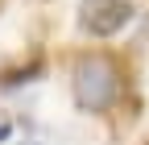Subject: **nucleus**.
Returning <instances> with one entry per match:
<instances>
[{
    "instance_id": "nucleus-2",
    "label": "nucleus",
    "mask_w": 149,
    "mask_h": 145,
    "mask_svg": "<svg viewBox=\"0 0 149 145\" xmlns=\"http://www.w3.org/2000/svg\"><path fill=\"white\" fill-rule=\"evenodd\" d=\"M133 21V0H83L79 4V29L91 38H112Z\"/></svg>"
},
{
    "instance_id": "nucleus-3",
    "label": "nucleus",
    "mask_w": 149,
    "mask_h": 145,
    "mask_svg": "<svg viewBox=\"0 0 149 145\" xmlns=\"http://www.w3.org/2000/svg\"><path fill=\"white\" fill-rule=\"evenodd\" d=\"M46 70V62H42V54H33L29 62H17V66H4L0 70V91L4 87H21V83H33L37 75Z\"/></svg>"
},
{
    "instance_id": "nucleus-1",
    "label": "nucleus",
    "mask_w": 149,
    "mask_h": 145,
    "mask_svg": "<svg viewBox=\"0 0 149 145\" xmlns=\"http://www.w3.org/2000/svg\"><path fill=\"white\" fill-rule=\"evenodd\" d=\"M116 91H120L116 66L104 54H87V58L74 62V104L83 112H104V108H112Z\"/></svg>"
},
{
    "instance_id": "nucleus-4",
    "label": "nucleus",
    "mask_w": 149,
    "mask_h": 145,
    "mask_svg": "<svg viewBox=\"0 0 149 145\" xmlns=\"http://www.w3.org/2000/svg\"><path fill=\"white\" fill-rule=\"evenodd\" d=\"M8 137H13V116L0 112V141H8Z\"/></svg>"
},
{
    "instance_id": "nucleus-6",
    "label": "nucleus",
    "mask_w": 149,
    "mask_h": 145,
    "mask_svg": "<svg viewBox=\"0 0 149 145\" xmlns=\"http://www.w3.org/2000/svg\"><path fill=\"white\" fill-rule=\"evenodd\" d=\"M0 4H4V0H0Z\"/></svg>"
},
{
    "instance_id": "nucleus-5",
    "label": "nucleus",
    "mask_w": 149,
    "mask_h": 145,
    "mask_svg": "<svg viewBox=\"0 0 149 145\" xmlns=\"http://www.w3.org/2000/svg\"><path fill=\"white\" fill-rule=\"evenodd\" d=\"M29 145H50V141H29Z\"/></svg>"
}]
</instances>
